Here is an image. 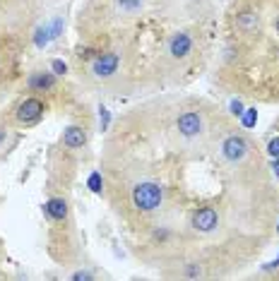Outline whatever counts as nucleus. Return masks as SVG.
Segmentation results:
<instances>
[{
    "label": "nucleus",
    "instance_id": "1",
    "mask_svg": "<svg viewBox=\"0 0 279 281\" xmlns=\"http://www.w3.org/2000/svg\"><path fill=\"white\" fill-rule=\"evenodd\" d=\"M133 202L142 212H154L161 204V187L156 183H140L133 190Z\"/></svg>",
    "mask_w": 279,
    "mask_h": 281
},
{
    "label": "nucleus",
    "instance_id": "2",
    "mask_svg": "<svg viewBox=\"0 0 279 281\" xmlns=\"http://www.w3.org/2000/svg\"><path fill=\"white\" fill-rule=\"evenodd\" d=\"M222 151L229 161H241L246 154H248V142H246L243 137H238V135H231V137L224 140Z\"/></svg>",
    "mask_w": 279,
    "mask_h": 281
},
{
    "label": "nucleus",
    "instance_id": "3",
    "mask_svg": "<svg viewBox=\"0 0 279 281\" xmlns=\"http://www.w3.org/2000/svg\"><path fill=\"white\" fill-rule=\"evenodd\" d=\"M43 113V104L39 99H27V101H22L19 108H17V121L19 123H34L39 121Z\"/></svg>",
    "mask_w": 279,
    "mask_h": 281
},
{
    "label": "nucleus",
    "instance_id": "4",
    "mask_svg": "<svg viewBox=\"0 0 279 281\" xmlns=\"http://www.w3.org/2000/svg\"><path fill=\"white\" fill-rule=\"evenodd\" d=\"M217 224H219V216H217L214 209H209V207H205V209H197L195 214H193V226H195L197 231H202V233L214 231Z\"/></svg>",
    "mask_w": 279,
    "mask_h": 281
},
{
    "label": "nucleus",
    "instance_id": "5",
    "mask_svg": "<svg viewBox=\"0 0 279 281\" xmlns=\"http://www.w3.org/2000/svg\"><path fill=\"white\" fill-rule=\"evenodd\" d=\"M178 133L183 135V137H195L200 130H202V118L197 116V113H193V111H188V113H183L181 118H178Z\"/></svg>",
    "mask_w": 279,
    "mask_h": 281
},
{
    "label": "nucleus",
    "instance_id": "6",
    "mask_svg": "<svg viewBox=\"0 0 279 281\" xmlns=\"http://www.w3.org/2000/svg\"><path fill=\"white\" fill-rule=\"evenodd\" d=\"M118 67V55L116 53H104L94 60V75L97 77H111Z\"/></svg>",
    "mask_w": 279,
    "mask_h": 281
},
{
    "label": "nucleus",
    "instance_id": "7",
    "mask_svg": "<svg viewBox=\"0 0 279 281\" xmlns=\"http://www.w3.org/2000/svg\"><path fill=\"white\" fill-rule=\"evenodd\" d=\"M190 48H193V41H190L188 34H173L171 41H168V53L173 58H185L190 53Z\"/></svg>",
    "mask_w": 279,
    "mask_h": 281
},
{
    "label": "nucleus",
    "instance_id": "8",
    "mask_svg": "<svg viewBox=\"0 0 279 281\" xmlns=\"http://www.w3.org/2000/svg\"><path fill=\"white\" fill-rule=\"evenodd\" d=\"M43 212L51 216V219H58V221H60V219H65V216H68V202L60 200V197H53V200L46 202Z\"/></svg>",
    "mask_w": 279,
    "mask_h": 281
},
{
    "label": "nucleus",
    "instance_id": "9",
    "mask_svg": "<svg viewBox=\"0 0 279 281\" xmlns=\"http://www.w3.org/2000/svg\"><path fill=\"white\" fill-rule=\"evenodd\" d=\"M63 142H65V147L70 149H77V147H82L84 142H87V135H84L82 128H68L65 130V135H63Z\"/></svg>",
    "mask_w": 279,
    "mask_h": 281
},
{
    "label": "nucleus",
    "instance_id": "10",
    "mask_svg": "<svg viewBox=\"0 0 279 281\" xmlns=\"http://www.w3.org/2000/svg\"><path fill=\"white\" fill-rule=\"evenodd\" d=\"M53 84H56V80H53V75H48V72H34V75L29 77V87H31V89H39V92L51 89Z\"/></svg>",
    "mask_w": 279,
    "mask_h": 281
},
{
    "label": "nucleus",
    "instance_id": "11",
    "mask_svg": "<svg viewBox=\"0 0 279 281\" xmlns=\"http://www.w3.org/2000/svg\"><path fill=\"white\" fill-rule=\"evenodd\" d=\"M258 24H260V19H258L255 12H241L236 17V27L241 29V31H255Z\"/></svg>",
    "mask_w": 279,
    "mask_h": 281
},
{
    "label": "nucleus",
    "instance_id": "12",
    "mask_svg": "<svg viewBox=\"0 0 279 281\" xmlns=\"http://www.w3.org/2000/svg\"><path fill=\"white\" fill-rule=\"evenodd\" d=\"M53 39V34H51V27H41L39 31H36V36H34V43L39 46V48H43L48 41Z\"/></svg>",
    "mask_w": 279,
    "mask_h": 281
},
{
    "label": "nucleus",
    "instance_id": "13",
    "mask_svg": "<svg viewBox=\"0 0 279 281\" xmlns=\"http://www.w3.org/2000/svg\"><path fill=\"white\" fill-rule=\"evenodd\" d=\"M241 123H243V128H253V125L258 123V111H255V108L243 111V113H241Z\"/></svg>",
    "mask_w": 279,
    "mask_h": 281
},
{
    "label": "nucleus",
    "instance_id": "14",
    "mask_svg": "<svg viewBox=\"0 0 279 281\" xmlns=\"http://www.w3.org/2000/svg\"><path fill=\"white\" fill-rule=\"evenodd\" d=\"M87 185H89V190H92V192H101V173H97V171H94V173L89 175V180H87Z\"/></svg>",
    "mask_w": 279,
    "mask_h": 281
},
{
    "label": "nucleus",
    "instance_id": "15",
    "mask_svg": "<svg viewBox=\"0 0 279 281\" xmlns=\"http://www.w3.org/2000/svg\"><path fill=\"white\" fill-rule=\"evenodd\" d=\"M116 2H118V7L126 10V12H135V10H140V0H116Z\"/></svg>",
    "mask_w": 279,
    "mask_h": 281
},
{
    "label": "nucleus",
    "instance_id": "16",
    "mask_svg": "<svg viewBox=\"0 0 279 281\" xmlns=\"http://www.w3.org/2000/svg\"><path fill=\"white\" fill-rule=\"evenodd\" d=\"M99 118H101V130H106L109 128V123H111V116H109V108H99Z\"/></svg>",
    "mask_w": 279,
    "mask_h": 281
},
{
    "label": "nucleus",
    "instance_id": "17",
    "mask_svg": "<svg viewBox=\"0 0 279 281\" xmlns=\"http://www.w3.org/2000/svg\"><path fill=\"white\" fill-rule=\"evenodd\" d=\"M267 151H270V156H275V159H279V137H275V140H270V144H267Z\"/></svg>",
    "mask_w": 279,
    "mask_h": 281
},
{
    "label": "nucleus",
    "instance_id": "18",
    "mask_svg": "<svg viewBox=\"0 0 279 281\" xmlns=\"http://www.w3.org/2000/svg\"><path fill=\"white\" fill-rule=\"evenodd\" d=\"M51 67H53V72H56V75H65V72H68V65H65L63 60H53Z\"/></svg>",
    "mask_w": 279,
    "mask_h": 281
},
{
    "label": "nucleus",
    "instance_id": "19",
    "mask_svg": "<svg viewBox=\"0 0 279 281\" xmlns=\"http://www.w3.org/2000/svg\"><path fill=\"white\" fill-rule=\"evenodd\" d=\"M92 279H94V277H92L89 272H75V274H72V281H92Z\"/></svg>",
    "mask_w": 279,
    "mask_h": 281
},
{
    "label": "nucleus",
    "instance_id": "20",
    "mask_svg": "<svg viewBox=\"0 0 279 281\" xmlns=\"http://www.w3.org/2000/svg\"><path fill=\"white\" fill-rule=\"evenodd\" d=\"M60 29H63V19L58 17V19H53V24H51V34H53V39L60 34Z\"/></svg>",
    "mask_w": 279,
    "mask_h": 281
},
{
    "label": "nucleus",
    "instance_id": "21",
    "mask_svg": "<svg viewBox=\"0 0 279 281\" xmlns=\"http://www.w3.org/2000/svg\"><path fill=\"white\" fill-rule=\"evenodd\" d=\"M231 113H234V116H241V113H243V104H241V101H238V99H234V101H231Z\"/></svg>",
    "mask_w": 279,
    "mask_h": 281
},
{
    "label": "nucleus",
    "instance_id": "22",
    "mask_svg": "<svg viewBox=\"0 0 279 281\" xmlns=\"http://www.w3.org/2000/svg\"><path fill=\"white\" fill-rule=\"evenodd\" d=\"M200 274V267H188V277H197Z\"/></svg>",
    "mask_w": 279,
    "mask_h": 281
},
{
    "label": "nucleus",
    "instance_id": "23",
    "mask_svg": "<svg viewBox=\"0 0 279 281\" xmlns=\"http://www.w3.org/2000/svg\"><path fill=\"white\" fill-rule=\"evenodd\" d=\"M272 171H275V175L279 178V159H275V163H272Z\"/></svg>",
    "mask_w": 279,
    "mask_h": 281
},
{
    "label": "nucleus",
    "instance_id": "24",
    "mask_svg": "<svg viewBox=\"0 0 279 281\" xmlns=\"http://www.w3.org/2000/svg\"><path fill=\"white\" fill-rule=\"evenodd\" d=\"M2 140H5V130L0 128V142H2Z\"/></svg>",
    "mask_w": 279,
    "mask_h": 281
},
{
    "label": "nucleus",
    "instance_id": "25",
    "mask_svg": "<svg viewBox=\"0 0 279 281\" xmlns=\"http://www.w3.org/2000/svg\"><path fill=\"white\" fill-rule=\"evenodd\" d=\"M277 29H279V19H277Z\"/></svg>",
    "mask_w": 279,
    "mask_h": 281
}]
</instances>
